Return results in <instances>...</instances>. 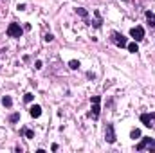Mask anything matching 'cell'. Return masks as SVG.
<instances>
[{
  "instance_id": "cell-14",
  "label": "cell",
  "mask_w": 155,
  "mask_h": 153,
  "mask_svg": "<svg viewBox=\"0 0 155 153\" xmlns=\"http://www.w3.org/2000/svg\"><path fill=\"white\" fill-rule=\"evenodd\" d=\"M130 137L134 139V141H135V139H139V137H141V130H139V128H134V130L130 132Z\"/></svg>"
},
{
  "instance_id": "cell-6",
  "label": "cell",
  "mask_w": 155,
  "mask_h": 153,
  "mask_svg": "<svg viewBox=\"0 0 155 153\" xmlns=\"http://www.w3.org/2000/svg\"><path fill=\"white\" fill-rule=\"evenodd\" d=\"M141 123L146 126V128H155V112H150V114H141Z\"/></svg>"
},
{
  "instance_id": "cell-22",
  "label": "cell",
  "mask_w": 155,
  "mask_h": 153,
  "mask_svg": "<svg viewBox=\"0 0 155 153\" xmlns=\"http://www.w3.org/2000/svg\"><path fill=\"white\" fill-rule=\"evenodd\" d=\"M34 67H36V69H41V61H40V59H38V61L34 63Z\"/></svg>"
},
{
  "instance_id": "cell-15",
  "label": "cell",
  "mask_w": 155,
  "mask_h": 153,
  "mask_svg": "<svg viewBox=\"0 0 155 153\" xmlns=\"http://www.w3.org/2000/svg\"><path fill=\"white\" fill-rule=\"evenodd\" d=\"M76 13H78L81 18H88V11H87L85 7H78V9H76Z\"/></svg>"
},
{
  "instance_id": "cell-3",
  "label": "cell",
  "mask_w": 155,
  "mask_h": 153,
  "mask_svg": "<svg viewBox=\"0 0 155 153\" xmlns=\"http://www.w3.org/2000/svg\"><path fill=\"white\" fill-rule=\"evenodd\" d=\"M7 36L9 38H22V34H24V29L20 27V24H16V22H11V24L7 25Z\"/></svg>"
},
{
  "instance_id": "cell-7",
  "label": "cell",
  "mask_w": 155,
  "mask_h": 153,
  "mask_svg": "<svg viewBox=\"0 0 155 153\" xmlns=\"http://www.w3.org/2000/svg\"><path fill=\"white\" fill-rule=\"evenodd\" d=\"M130 36L134 38V41H141V40H144V29H143L141 25L132 27V29H130Z\"/></svg>"
},
{
  "instance_id": "cell-11",
  "label": "cell",
  "mask_w": 155,
  "mask_h": 153,
  "mask_svg": "<svg viewBox=\"0 0 155 153\" xmlns=\"http://www.w3.org/2000/svg\"><path fill=\"white\" fill-rule=\"evenodd\" d=\"M94 15H96V22H94V27H96V29H99V27H101V24H103V18H101L99 11H94Z\"/></svg>"
},
{
  "instance_id": "cell-19",
  "label": "cell",
  "mask_w": 155,
  "mask_h": 153,
  "mask_svg": "<svg viewBox=\"0 0 155 153\" xmlns=\"http://www.w3.org/2000/svg\"><path fill=\"white\" fill-rule=\"evenodd\" d=\"M43 40H45V41H52V40H54V36H52L51 33H47L45 36H43Z\"/></svg>"
},
{
  "instance_id": "cell-13",
  "label": "cell",
  "mask_w": 155,
  "mask_h": 153,
  "mask_svg": "<svg viewBox=\"0 0 155 153\" xmlns=\"http://www.w3.org/2000/svg\"><path fill=\"white\" fill-rule=\"evenodd\" d=\"M2 104H4L6 108H11V106H13V99H11L9 96H4V97H2Z\"/></svg>"
},
{
  "instance_id": "cell-17",
  "label": "cell",
  "mask_w": 155,
  "mask_h": 153,
  "mask_svg": "<svg viewBox=\"0 0 155 153\" xmlns=\"http://www.w3.org/2000/svg\"><path fill=\"white\" fill-rule=\"evenodd\" d=\"M9 121H11V123H18V121H20V114H11V115H9Z\"/></svg>"
},
{
  "instance_id": "cell-5",
  "label": "cell",
  "mask_w": 155,
  "mask_h": 153,
  "mask_svg": "<svg viewBox=\"0 0 155 153\" xmlns=\"http://www.w3.org/2000/svg\"><path fill=\"white\" fill-rule=\"evenodd\" d=\"M146 148H150L151 151H155V139H151V137H143L141 142L135 146L137 151H143V149H146Z\"/></svg>"
},
{
  "instance_id": "cell-2",
  "label": "cell",
  "mask_w": 155,
  "mask_h": 153,
  "mask_svg": "<svg viewBox=\"0 0 155 153\" xmlns=\"http://www.w3.org/2000/svg\"><path fill=\"white\" fill-rule=\"evenodd\" d=\"M110 40H112L114 45H117V47H121V49L128 45L126 36H124V34H121V33H117V31H112V33H110Z\"/></svg>"
},
{
  "instance_id": "cell-9",
  "label": "cell",
  "mask_w": 155,
  "mask_h": 153,
  "mask_svg": "<svg viewBox=\"0 0 155 153\" xmlns=\"http://www.w3.org/2000/svg\"><path fill=\"white\" fill-rule=\"evenodd\" d=\"M146 20H148L150 27H153V29H155V13H151V11H146Z\"/></svg>"
},
{
  "instance_id": "cell-21",
  "label": "cell",
  "mask_w": 155,
  "mask_h": 153,
  "mask_svg": "<svg viewBox=\"0 0 155 153\" xmlns=\"http://www.w3.org/2000/svg\"><path fill=\"white\" fill-rule=\"evenodd\" d=\"M16 9H20V11H24V9H25V4H18V7H16Z\"/></svg>"
},
{
  "instance_id": "cell-10",
  "label": "cell",
  "mask_w": 155,
  "mask_h": 153,
  "mask_svg": "<svg viewBox=\"0 0 155 153\" xmlns=\"http://www.w3.org/2000/svg\"><path fill=\"white\" fill-rule=\"evenodd\" d=\"M20 135H25L27 139H34V132H33V130H29V128H22L20 130Z\"/></svg>"
},
{
  "instance_id": "cell-16",
  "label": "cell",
  "mask_w": 155,
  "mask_h": 153,
  "mask_svg": "<svg viewBox=\"0 0 155 153\" xmlns=\"http://www.w3.org/2000/svg\"><path fill=\"white\" fill-rule=\"evenodd\" d=\"M69 67H71L72 70H76V69H79V67H81V65H79V61H78V59H71V61H69Z\"/></svg>"
},
{
  "instance_id": "cell-8",
  "label": "cell",
  "mask_w": 155,
  "mask_h": 153,
  "mask_svg": "<svg viewBox=\"0 0 155 153\" xmlns=\"http://www.w3.org/2000/svg\"><path fill=\"white\" fill-rule=\"evenodd\" d=\"M29 114H31V117L38 119V117L41 115V106H40V104H33V106L29 108Z\"/></svg>"
},
{
  "instance_id": "cell-20",
  "label": "cell",
  "mask_w": 155,
  "mask_h": 153,
  "mask_svg": "<svg viewBox=\"0 0 155 153\" xmlns=\"http://www.w3.org/2000/svg\"><path fill=\"white\" fill-rule=\"evenodd\" d=\"M87 78H88V79H96V74H94V72H87Z\"/></svg>"
},
{
  "instance_id": "cell-18",
  "label": "cell",
  "mask_w": 155,
  "mask_h": 153,
  "mask_svg": "<svg viewBox=\"0 0 155 153\" xmlns=\"http://www.w3.org/2000/svg\"><path fill=\"white\" fill-rule=\"evenodd\" d=\"M33 99H34V96H33V94H31V92H27V94H25V96H24V101H25V103H31V101H33Z\"/></svg>"
},
{
  "instance_id": "cell-12",
  "label": "cell",
  "mask_w": 155,
  "mask_h": 153,
  "mask_svg": "<svg viewBox=\"0 0 155 153\" xmlns=\"http://www.w3.org/2000/svg\"><path fill=\"white\" fill-rule=\"evenodd\" d=\"M126 49L130 51V52H139V45H137V41H134V43H128V45H126Z\"/></svg>"
},
{
  "instance_id": "cell-4",
  "label": "cell",
  "mask_w": 155,
  "mask_h": 153,
  "mask_svg": "<svg viewBox=\"0 0 155 153\" xmlns=\"http://www.w3.org/2000/svg\"><path fill=\"white\" fill-rule=\"evenodd\" d=\"M116 128H114V124L112 123H106V128H105V141L108 142V144H114L116 142Z\"/></svg>"
},
{
  "instance_id": "cell-1",
  "label": "cell",
  "mask_w": 155,
  "mask_h": 153,
  "mask_svg": "<svg viewBox=\"0 0 155 153\" xmlns=\"http://www.w3.org/2000/svg\"><path fill=\"white\" fill-rule=\"evenodd\" d=\"M90 103H92V110H90V114H88V117H90L92 121H98L99 119V112H101V106H99L101 96H92L90 97Z\"/></svg>"
}]
</instances>
